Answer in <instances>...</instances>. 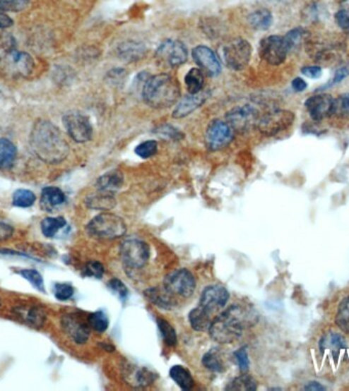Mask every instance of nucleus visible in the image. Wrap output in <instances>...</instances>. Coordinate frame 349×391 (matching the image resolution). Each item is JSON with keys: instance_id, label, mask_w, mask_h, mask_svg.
I'll return each mask as SVG.
<instances>
[{"instance_id": "24", "label": "nucleus", "mask_w": 349, "mask_h": 391, "mask_svg": "<svg viewBox=\"0 0 349 391\" xmlns=\"http://www.w3.org/2000/svg\"><path fill=\"white\" fill-rule=\"evenodd\" d=\"M144 296L156 307L164 310H171L174 306V296H172L167 289L160 287H151L144 291Z\"/></svg>"}, {"instance_id": "56", "label": "nucleus", "mask_w": 349, "mask_h": 391, "mask_svg": "<svg viewBox=\"0 0 349 391\" xmlns=\"http://www.w3.org/2000/svg\"><path fill=\"white\" fill-rule=\"evenodd\" d=\"M305 390H324L325 388L323 387V386L321 385V384L317 383H311L307 384V386H305Z\"/></svg>"}, {"instance_id": "55", "label": "nucleus", "mask_w": 349, "mask_h": 391, "mask_svg": "<svg viewBox=\"0 0 349 391\" xmlns=\"http://www.w3.org/2000/svg\"><path fill=\"white\" fill-rule=\"evenodd\" d=\"M13 25V20L8 15L0 11V29H6Z\"/></svg>"}, {"instance_id": "36", "label": "nucleus", "mask_w": 349, "mask_h": 391, "mask_svg": "<svg viewBox=\"0 0 349 391\" xmlns=\"http://www.w3.org/2000/svg\"><path fill=\"white\" fill-rule=\"evenodd\" d=\"M321 349H331L332 353L336 351L338 353L340 349L346 347V342L344 337L341 335H337V333H331V335H326L323 339L321 340Z\"/></svg>"}, {"instance_id": "29", "label": "nucleus", "mask_w": 349, "mask_h": 391, "mask_svg": "<svg viewBox=\"0 0 349 391\" xmlns=\"http://www.w3.org/2000/svg\"><path fill=\"white\" fill-rule=\"evenodd\" d=\"M170 376L174 383L178 384L181 390H190L194 385L191 374L182 366L176 365L172 367V369L170 370Z\"/></svg>"}, {"instance_id": "32", "label": "nucleus", "mask_w": 349, "mask_h": 391, "mask_svg": "<svg viewBox=\"0 0 349 391\" xmlns=\"http://www.w3.org/2000/svg\"><path fill=\"white\" fill-rule=\"evenodd\" d=\"M185 85L190 94H196L202 91L204 85V78L201 70L191 68L185 76Z\"/></svg>"}, {"instance_id": "51", "label": "nucleus", "mask_w": 349, "mask_h": 391, "mask_svg": "<svg viewBox=\"0 0 349 391\" xmlns=\"http://www.w3.org/2000/svg\"><path fill=\"white\" fill-rule=\"evenodd\" d=\"M15 229L8 222L0 219V241L8 240L13 236Z\"/></svg>"}, {"instance_id": "2", "label": "nucleus", "mask_w": 349, "mask_h": 391, "mask_svg": "<svg viewBox=\"0 0 349 391\" xmlns=\"http://www.w3.org/2000/svg\"><path fill=\"white\" fill-rule=\"evenodd\" d=\"M256 321V313L252 310L242 306H232L211 322L208 332L219 344H232L242 337L245 328L254 325Z\"/></svg>"}, {"instance_id": "53", "label": "nucleus", "mask_w": 349, "mask_h": 391, "mask_svg": "<svg viewBox=\"0 0 349 391\" xmlns=\"http://www.w3.org/2000/svg\"><path fill=\"white\" fill-rule=\"evenodd\" d=\"M302 75L309 78V79H319V78L321 77L323 70H321V66H304V68H302Z\"/></svg>"}, {"instance_id": "20", "label": "nucleus", "mask_w": 349, "mask_h": 391, "mask_svg": "<svg viewBox=\"0 0 349 391\" xmlns=\"http://www.w3.org/2000/svg\"><path fill=\"white\" fill-rule=\"evenodd\" d=\"M13 313L18 317V320L27 324L30 327L41 328L45 325L46 314L45 310L41 309L38 306H18L13 309Z\"/></svg>"}, {"instance_id": "50", "label": "nucleus", "mask_w": 349, "mask_h": 391, "mask_svg": "<svg viewBox=\"0 0 349 391\" xmlns=\"http://www.w3.org/2000/svg\"><path fill=\"white\" fill-rule=\"evenodd\" d=\"M109 287L112 289V291H116L119 294V298L125 299L128 296V289L126 287V285L123 284L119 279L114 278V279L110 280L109 282Z\"/></svg>"}, {"instance_id": "9", "label": "nucleus", "mask_w": 349, "mask_h": 391, "mask_svg": "<svg viewBox=\"0 0 349 391\" xmlns=\"http://www.w3.org/2000/svg\"><path fill=\"white\" fill-rule=\"evenodd\" d=\"M164 287L172 296L187 299L194 294L196 282L189 270L179 269L165 276Z\"/></svg>"}, {"instance_id": "13", "label": "nucleus", "mask_w": 349, "mask_h": 391, "mask_svg": "<svg viewBox=\"0 0 349 391\" xmlns=\"http://www.w3.org/2000/svg\"><path fill=\"white\" fill-rule=\"evenodd\" d=\"M63 121L66 132L73 141L85 143L91 139L93 128L88 117L84 114L71 112L64 116Z\"/></svg>"}, {"instance_id": "52", "label": "nucleus", "mask_w": 349, "mask_h": 391, "mask_svg": "<svg viewBox=\"0 0 349 391\" xmlns=\"http://www.w3.org/2000/svg\"><path fill=\"white\" fill-rule=\"evenodd\" d=\"M349 76V63L344 64L343 66L339 68L335 71L334 77L331 80L330 85H336L342 80H345Z\"/></svg>"}, {"instance_id": "18", "label": "nucleus", "mask_w": 349, "mask_h": 391, "mask_svg": "<svg viewBox=\"0 0 349 391\" xmlns=\"http://www.w3.org/2000/svg\"><path fill=\"white\" fill-rule=\"evenodd\" d=\"M192 57L201 71L210 77H217L222 71V64L215 52L208 46H197L192 50Z\"/></svg>"}, {"instance_id": "1", "label": "nucleus", "mask_w": 349, "mask_h": 391, "mask_svg": "<svg viewBox=\"0 0 349 391\" xmlns=\"http://www.w3.org/2000/svg\"><path fill=\"white\" fill-rule=\"evenodd\" d=\"M32 151L39 160L57 164L69 155V145L59 128L47 121H37L30 136Z\"/></svg>"}, {"instance_id": "38", "label": "nucleus", "mask_w": 349, "mask_h": 391, "mask_svg": "<svg viewBox=\"0 0 349 391\" xmlns=\"http://www.w3.org/2000/svg\"><path fill=\"white\" fill-rule=\"evenodd\" d=\"M202 364L211 372H218L219 373V372H222L224 370V365H223L219 353H218L215 349H211L210 351H208L203 356Z\"/></svg>"}, {"instance_id": "23", "label": "nucleus", "mask_w": 349, "mask_h": 391, "mask_svg": "<svg viewBox=\"0 0 349 391\" xmlns=\"http://www.w3.org/2000/svg\"><path fill=\"white\" fill-rule=\"evenodd\" d=\"M124 185V174L121 170L114 169L105 172L96 181V187L98 191L105 193H114L119 190Z\"/></svg>"}, {"instance_id": "5", "label": "nucleus", "mask_w": 349, "mask_h": 391, "mask_svg": "<svg viewBox=\"0 0 349 391\" xmlns=\"http://www.w3.org/2000/svg\"><path fill=\"white\" fill-rule=\"evenodd\" d=\"M295 114L289 110L273 108L259 116L256 128L266 137H273L293 125Z\"/></svg>"}, {"instance_id": "14", "label": "nucleus", "mask_w": 349, "mask_h": 391, "mask_svg": "<svg viewBox=\"0 0 349 391\" xmlns=\"http://www.w3.org/2000/svg\"><path fill=\"white\" fill-rule=\"evenodd\" d=\"M156 57L162 64L177 68L187 61L188 49L181 41L165 40L156 50Z\"/></svg>"}, {"instance_id": "37", "label": "nucleus", "mask_w": 349, "mask_h": 391, "mask_svg": "<svg viewBox=\"0 0 349 391\" xmlns=\"http://www.w3.org/2000/svg\"><path fill=\"white\" fill-rule=\"evenodd\" d=\"M256 381L249 375L243 374L228 384L226 390H256Z\"/></svg>"}, {"instance_id": "10", "label": "nucleus", "mask_w": 349, "mask_h": 391, "mask_svg": "<svg viewBox=\"0 0 349 391\" xmlns=\"http://www.w3.org/2000/svg\"><path fill=\"white\" fill-rule=\"evenodd\" d=\"M289 54L283 36L266 37L259 44V55L271 66H280L286 61Z\"/></svg>"}, {"instance_id": "8", "label": "nucleus", "mask_w": 349, "mask_h": 391, "mask_svg": "<svg viewBox=\"0 0 349 391\" xmlns=\"http://www.w3.org/2000/svg\"><path fill=\"white\" fill-rule=\"evenodd\" d=\"M122 261L131 269H139L146 265L150 257L148 245L139 239H127L121 245Z\"/></svg>"}, {"instance_id": "46", "label": "nucleus", "mask_w": 349, "mask_h": 391, "mask_svg": "<svg viewBox=\"0 0 349 391\" xmlns=\"http://www.w3.org/2000/svg\"><path fill=\"white\" fill-rule=\"evenodd\" d=\"M103 273H105V267L98 261L88 262L83 269V275L89 277L98 278V279L102 277Z\"/></svg>"}, {"instance_id": "54", "label": "nucleus", "mask_w": 349, "mask_h": 391, "mask_svg": "<svg viewBox=\"0 0 349 391\" xmlns=\"http://www.w3.org/2000/svg\"><path fill=\"white\" fill-rule=\"evenodd\" d=\"M291 85H292V88L295 92H303L307 88V82L302 78H295Z\"/></svg>"}, {"instance_id": "33", "label": "nucleus", "mask_w": 349, "mask_h": 391, "mask_svg": "<svg viewBox=\"0 0 349 391\" xmlns=\"http://www.w3.org/2000/svg\"><path fill=\"white\" fill-rule=\"evenodd\" d=\"M305 36H307V31L302 28H295V29L291 30L286 35L283 36L289 52L300 49L303 41H304Z\"/></svg>"}, {"instance_id": "30", "label": "nucleus", "mask_w": 349, "mask_h": 391, "mask_svg": "<svg viewBox=\"0 0 349 391\" xmlns=\"http://www.w3.org/2000/svg\"><path fill=\"white\" fill-rule=\"evenodd\" d=\"M126 375L130 378L129 381L137 386L149 385L156 378V375L147 368H137V369L131 368L130 371H128Z\"/></svg>"}, {"instance_id": "7", "label": "nucleus", "mask_w": 349, "mask_h": 391, "mask_svg": "<svg viewBox=\"0 0 349 391\" xmlns=\"http://www.w3.org/2000/svg\"><path fill=\"white\" fill-rule=\"evenodd\" d=\"M223 56L225 64L231 70H244L252 57V45L245 39H233L223 48Z\"/></svg>"}, {"instance_id": "44", "label": "nucleus", "mask_w": 349, "mask_h": 391, "mask_svg": "<svg viewBox=\"0 0 349 391\" xmlns=\"http://www.w3.org/2000/svg\"><path fill=\"white\" fill-rule=\"evenodd\" d=\"M73 287L70 284H54V294L55 298L61 302H66L73 298Z\"/></svg>"}, {"instance_id": "17", "label": "nucleus", "mask_w": 349, "mask_h": 391, "mask_svg": "<svg viewBox=\"0 0 349 391\" xmlns=\"http://www.w3.org/2000/svg\"><path fill=\"white\" fill-rule=\"evenodd\" d=\"M334 98L329 94H318L307 98L304 105L312 121L321 123L323 119L333 116Z\"/></svg>"}, {"instance_id": "39", "label": "nucleus", "mask_w": 349, "mask_h": 391, "mask_svg": "<svg viewBox=\"0 0 349 391\" xmlns=\"http://www.w3.org/2000/svg\"><path fill=\"white\" fill-rule=\"evenodd\" d=\"M87 320H88L90 328L97 332H105L109 327V318H107V314L102 311L92 313L89 315Z\"/></svg>"}, {"instance_id": "28", "label": "nucleus", "mask_w": 349, "mask_h": 391, "mask_svg": "<svg viewBox=\"0 0 349 391\" xmlns=\"http://www.w3.org/2000/svg\"><path fill=\"white\" fill-rule=\"evenodd\" d=\"M248 22L254 30L265 31V30H268V28L272 26L273 15L268 9H257V11L250 13L249 17H248Z\"/></svg>"}, {"instance_id": "26", "label": "nucleus", "mask_w": 349, "mask_h": 391, "mask_svg": "<svg viewBox=\"0 0 349 391\" xmlns=\"http://www.w3.org/2000/svg\"><path fill=\"white\" fill-rule=\"evenodd\" d=\"M210 313L206 311V309L199 306V307L194 308L191 312L189 313V322L191 327L196 331H208L211 325V320Z\"/></svg>"}, {"instance_id": "57", "label": "nucleus", "mask_w": 349, "mask_h": 391, "mask_svg": "<svg viewBox=\"0 0 349 391\" xmlns=\"http://www.w3.org/2000/svg\"><path fill=\"white\" fill-rule=\"evenodd\" d=\"M341 9H343L346 13H349V0H344V1L342 2Z\"/></svg>"}, {"instance_id": "45", "label": "nucleus", "mask_w": 349, "mask_h": 391, "mask_svg": "<svg viewBox=\"0 0 349 391\" xmlns=\"http://www.w3.org/2000/svg\"><path fill=\"white\" fill-rule=\"evenodd\" d=\"M30 0H0V11H20L27 8Z\"/></svg>"}, {"instance_id": "34", "label": "nucleus", "mask_w": 349, "mask_h": 391, "mask_svg": "<svg viewBox=\"0 0 349 391\" xmlns=\"http://www.w3.org/2000/svg\"><path fill=\"white\" fill-rule=\"evenodd\" d=\"M17 273L28 280L37 291L45 293V279L38 270L36 269H20Z\"/></svg>"}, {"instance_id": "19", "label": "nucleus", "mask_w": 349, "mask_h": 391, "mask_svg": "<svg viewBox=\"0 0 349 391\" xmlns=\"http://www.w3.org/2000/svg\"><path fill=\"white\" fill-rule=\"evenodd\" d=\"M210 97V92L202 91L196 94H188L177 103L173 112L174 119H183L202 107Z\"/></svg>"}, {"instance_id": "15", "label": "nucleus", "mask_w": 349, "mask_h": 391, "mask_svg": "<svg viewBox=\"0 0 349 391\" xmlns=\"http://www.w3.org/2000/svg\"><path fill=\"white\" fill-rule=\"evenodd\" d=\"M61 327L75 344H86L90 337V326L88 320L85 322L81 316L76 314H68L61 319Z\"/></svg>"}, {"instance_id": "21", "label": "nucleus", "mask_w": 349, "mask_h": 391, "mask_svg": "<svg viewBox=\"0 0 349 391\" xmlns=\"http://www.w3.org/2000/svg\"><path fill=\"white\" fill-rule=\"evenodd\" d=\"M66 194L59 188L46 187L41 193V207L47 212H52L66 203Z\"/></svg>"}, {"instance_id": "12", "label": "nucleus", "mask_w": 349, "mask_h": 391, "mask_svg": "<svg viewBox=\"0 0 349 391\" xmlns=\"http://www.w3.org/2000/svg\"><path fill=\"white\" fill-rule=\"evenodd\" d=\"M259 112L252 105H243L230 110L226 114V121L236 132H247L256 126L259 119Z\"/></svg>"}, {"instance_id": "48", "label": "nucleus", "mask_w": 349, "mask_h": 391, "mask_svg": "<svg viewBox=\"0 0 349 391\" xmlns=\"http://www.w3.org/2000/svg\"><path fill=\"white\" fill-rule=\"evenodd\" d=\"M234 358L239 366V369L245 373L249 369V360H248L247 347H243L234 353Z\"/></svg>"}, {"instance_id": "41", "label": "nucleus", "mask_w": 349, "mask_h": 391, "mask_svg": "<svg viewBox=\"0 0 349 391\" xmlns=\"http://www.w3.org/2000/svg\"><path fill=\"white\" fill-rule=\"evenodd\" d=\"M158 326L160 329V335L165 342V344L170 347H174L177 344V335L173 326L169 322L164 319H158Z\"/></svg>"}, {"instance_id": "49", "label": "nucleus", "mask_w": 349, "mask_h": 391, "mask_svg": "<svg viewBox=\"0 0 349 391\" xmlns=\"http://www.w3.org/2000/svg\"><path fill=\"white\" fill-rule=\"evenodd\" d=\"M335 20H336L337 25L344 32L349 34V13H346L343 9L340 8L335 15Z\"/></svg>"}, {"instance_id": "42", "label": "nucleus", "mask_w": 349, "mask_h": 391, "mask_svg": "<svg viewBox=\"0 0 349 391\" xmlns=\"http://www.w3.org/2000/svg\"><path fill=\"white\" fill-rule=\"evenodd\" d=\"M158 142L155 141V140H148V141L138 145L136 148H135V153L142 160H148V158L155 156L158 153Z\"/></svg>"}, {"instance_id": "25", "label": "nucleus", "mask_w": 349, "mask_h": 391, "mask_svg": "<svg viewBox=\"0 0 349 391\" xmlns=\"http://www.w3.org/2000/svg\"><path fill=\"white\" fill-rule=\"evenodd\" d=\"M85 204L93 210L107 211L116 206L117 201L112 193L98 191L97 194L88 196Z\"/></svg>"}, {"instance_id": "6", "label": "nucleus", "mask_w": 349, "mask_h": 391, "mask_svg": "<svg viewBox=\"0 0 349 391\" xmlns=\"http://www.w3.org/2000/svg\"><path fill=\"white\" fill-rule=\"evenodd\" d=\"M34 70V61L26 52H9L0 57V73L9 78H25Z\"/></svg>"}, {"instance_id": "47", "label": "nucleus", "mask_w": 349, "mask_h": 391, "mask_svg": "<svg viewBox=\"0 0 349 391\" xmlns=\"http://www.w3.org/2000/svg\"><path fill=\"white\" fill-rule=\"evenodd\" d=\"M155 133L158 135L162 136V137L169 138L171 140H182L184 137L183 133L180 131L169 125L160 126Z\"/></svg>"}, {"instance_id": "40", "label": "nucleus", "mask_w": 349, "mask_h": 391, "mask_svg": "<svg viewBox=\"0 0 349 391\" xmlns=\"http://www.w3.org/2000/svg\"><path fill=\"white\" fill-rule=\"evenodd\" d=\"M336 324L343 332L349 335V296L340 303L336 315Z\"/></svg>"}, {"instance_id": "58", "label": "nucleus", "mask_w": 349, "mask_h": 391, "mask_svg": "<svg viewBox=\"0 0 349 391\" xmlns=\"http://www.w3.org/2000/svg\"><path fill=\"white\" fill-rule=\"evenodd\" d=\"M0 306H1V303H0Z\"/></svg>"}, {"instance_id": "27", "label": "nucleus", "mask_w": 349, "mask_h": 391, "mask_svg": "<svg viewBox=\"0 0 349 391\" xmlns=\"http://www.w3.org/2000/svg\"><path fill=\"white\" fill-rule=\"evenodd\" d=\"M17 157V148L8 139H0V169L6 170L13 167Z\"/></svg>"}, {"instance_id": "22", "label": "nucleus", "mask_w": 349, "mask_h": 391, "mask_svg": "<svg viewBox=\"0 0 349 391\" xmlns=\"http://www.w3.org/2000/svg\"><path fill=\"white\" fill-rule=\"evenodd\" d=\"M118 54L122 61L133 63L143 59L146 54V47L138 41H126L118 47Z\"/></svg>"}, {"instance_id": "4", "label": "nucleus", "mask_w": 349, "mask_h": 391, "mask_svg": "<svg viewBox=\"0 0 349 391\" xmlns=\"http://www.w3.org/2000/svg\"><path fill=\"white\" fill-rule=\"evenodd\" d=\"M87 231L100 240H116L126 234L127 224L116 214L100 213L88 223Z\"/></svg>"}, {"instance_id": "11", "label": "nucleus", "mask_w": 349, "mask_h": 391, "mask_svg": "<svg viewBox=\"0 0 349 391\" xmlns=\"http://www.w3.org/2000/svg\"><path fill=\"white\" fill-rule=\"evenodd\" d=\"M234 131L227 121L215 119L206 128V147L211 151H219L228 146L233 140Z\"/></svg>"}, {"instance_id": "31", "label": "nucleus", "mask_w": 349, "mask_h": 391, "mask_svg": "<svg viewBox=\"0 0 349 391\" xmlns=\"http://www.w3.org/2000/svg\"><path fill=\"white\" fill-rule=\"evenodd\" d=\"M66 225V219L64 217H46L41 222V231L46 238H54L57 232L64 229Z\"/></svg>"}, {"instance_id": "43", "label": "nucleus", "mask_w": 349, "mask_h": 391, "mask_svg": "<svg viewBox=\"0 0 349 391\" xmlns=\"http://www.w3.org/2000/svg\"><path fill=\"white\" fill-rule=\"evenodd\" d=\"M333 116L349 119V93L341 94L334 99Z\"/></svg>"}, {"instance_id": "16", "label": "nucleus", "mask_w": 349, "mask_h": 391, "mask_svg": "<svg viewBox=\"0 0 349 391\" xmlns=\"http://www.w3.org/2000/svg\"><path fill=\"white\" fill-rule=\"evenodd\" d=\"M229 300V293L224 287L213 284L206 287L202 291L199 306L210 314L220 311L226 306Z\"/></svg>"}, {"instance_id": "3", "label": "nucleus", "mask_w": 349, "mask_h": 391, "mask_svg": "<svg viewBox=\"0 0 349 391\" xmlns=\"http://www.w3.org/2000/svg\"><path fill=\"white\" fill-rule=\"evenodd\" d=\"M181 96L180 86L173 76L160 73L144 82L142 97L148 107L162 109L173 107Z\"/></svg>"}, {"instance_id": "35", "label": "nucleus", "mask_w": 349, "mask_h": 391, "mask_svg": "<svg viewBox=\"0 0 349 391\" xmlns=\"http://www.w3.org/2000/svg\"><path fill=\"white\" fill-rule=\"evenodd\" d=\"M35 201L36 195L32 191L20 188V190H17L13 193V206L20 207V208H29V207L33 206Z\"/></svg>"}]
</instances>
